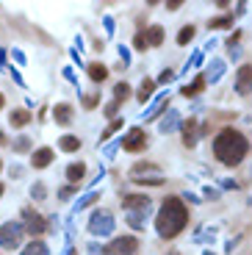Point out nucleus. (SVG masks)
I'll list each match as a JSON object with an SVG mask.
<instances>
[{"label": "nucleus", "mask_w": 252, "mask_h": 255, "mask_svg": "<svg viewBox=\"0 0 252 255\" xmlns=\"http://www.w3.org/2000/svg\"><path fill=\"white\" fill-rule=\"evenodd\" d=\"M186 222H189V211L183 205L180 197H166L164 205L158 208L155 217V228L161 239H175L186 230Z\"/></svg>", "instance_id": "obj_1"}, {"label": "nucleus", "mask_w": 252, "mask_h": 255, "mask_svg": "<svg viewBox=\"0 0 252 255\" xmlns=\"http://www.w3.org/2000/svg\"><path fill=\"white\" fill-rule=\"evenodd\" d=\"M247 150H250L247 136L239 133V130H233V128H225V130L214 139V153L225 166H239L241 161H244Z\"/></svg>", "instance_id": "obj_2"}, {"label": "nucleus", "mask_w": 252, "mask_h": 255, "mask_svg": "<svg viewBox=\"0 0 252 255\" xmlns=\"http://www.w3.org/2000/svg\"><path fill=\"white\" fill-rule=\"evenodd\" d=\"M114 228H117V222H114V217L108 214V211H95L92 219H89V233H92V236L106 239V236L114 233Z\"/></svg>", "instance_id": "obj_3"}, {"label": "nucleus", "mask_w": 252, "mask_h": 255, "mask_svg": "<svg viewBox=\"0 0 252 255\" xmlns=\"http://www.w3.org/2000/svg\"><path fill=\"white\" fill-rule=\"evenodd\" d=\"M22 225L19 222H3L0 225V247L3 250H17L22 244Z\"/></svg>", "instance_id": "obj_4"}, {"label": "nucleus", "mask_w": 252, "mask_h": 255, "mask_svg": "<svg viewBox=\"0 0 252 255\" xmlns=\"http://www.w3.org/2000/svg\"><path fill=\"white\" fill-rule=\"evenodd\" d=\"M120 144H122V150H127V153H139V150H144V147H147V136H144L141 128H130Z\"/></svg>", "instance_id": "obj_5"}, {"label": "nucleus", "mask_w": 252, "mask_h": 255, "mask_svg": "<svg viewBox=\"0 0 252 255\" xmlns=\"http://www.w3.org/2000/svg\"><path fill=\"white\" fill-rule=\"evenodd\" d=\"M136 247H139V242L133 236H120V239H114L111 244H106V255H133Z\"/></svg>", "instance_id": "obj_6"}, {"label": "nucleus", "mask_w": 252, "mask_h": 255, "mask_svg": "<svg viewBox=\"0 0 252 255\" xmlns=\"http://www.w3.org/2000/svg\"><path fill=\"white\" fill-rule=\"evenodd\" d=\"M22 219H25L22 230H28L31 236H42L44 230H47V222H44V217H42V214H36L33 208H25V211H22Z\"/></svg>", "instance_id": "obj_7"}, {"label": "nucleus", "mask_w": 252, "mask_h": 255, "mask_svg": "<svg viewBox=\"0 0 252 255\" xmlns=\"http://www.w3.org/2000/svg\"><path fill=\"white\" fill-rule=\"evenodd\" d=\"M236 92L239 95H250L252 92V64L239 67V72H236Z\"/></svg>", "instance_id": "obj_8"}, {"label": "nucleus", "mask_w": 252, "mask_h": 255, "mask_svg": "<svg viewBox=\"0 0 252 255\" xmlns=\"http://www.w3.org/2000/svg\"><path fill=\"white\" fill-rule=\"evenodd\" d=\"M53 158H56V153H53L50 147H39L31 155V166L33 169H47V166L53 164Z\"/></svg>", "instance_id": "obj_9"}, {"label": "nucleus", "mask_w": 252, "mask_h": 255, "mask_svg": "<svg viewBox=\"0 0 252 255\" xmlns=\"http://www.w3.org/2000/svg\"><path fill=\"white\" fill-rule=\"evenodd\" d=\"M122 205H125V211H150V197L147 194H127Z\"/></svg>", "instance_id": "obj_10"}, {"label": "nucleus", "mask_w": 252, "mask_h": 255, "mask_svg": "<svg viewBox=\"0 0 252 255\" xmlns=\"http://www.w3.org/2000/svg\"><path fill=\"white\" fill-rule=\"evenodd\" d=\"M183 125V120H180V114H177V111H166V117L164 120H161V133H175L177 128Z\"/></svg>", "instance_id": "obj_11"}, {"label": "nucleus", "mask_w": 252, "mask_h": 255, "mask_svg": "<svg viewBox=\"0 0 252 255\" xmlns=\"http://www.w3.org/2000/svg\"><path fill=\"white\" fill-rule=\"evenodd\" d=\"M53 120H56L58 125H64V128L70 125L72 122V106L70 103H58L56 109H53Z\"/></svg>", "instance_id": "obj_12"}, {"label": "nucleus", "mask_w": 252, "mask_h": 255, "mask_svg": "<svg viewBox=\"0 0 252 255\" xmlns=\"http://www.w3.org/2000/svg\"><path fill=\"white\" fill-rule=\"evenodd\" d=\"M141 36H144V45L147 47H158L161 42H164V28H161V25H150Z\"/></svg>", "instance_id": "obj_13"}, {"label": "nucleus", "mask_w": 252, "mask_h": 255, "mask_svg": "<svg viewBox=\"0 0 252 255\" xmlns=\"http://www.w3.org/2000/svg\"><path fill=\"white\" fill-rule=\"evenodd\" d=\"M83 178H86V164H83V161L67 166V180H70V186H78Z\"/></svg>", "instance_id": "obj_14"}, {"label": "nucleus", "mask_w": 252, "mask_h": 255, "mask_svg": "<svg viewBox=\"0 0 252 255\" xmlns=\"http://www.w3.org/2000/svg\"><path fill=\"white\" fill-rule=\"evenodd\" d=\"M31 120H33V114H31V111H25V109H17V111H11V114H8L11 128H25Z\"/></svg>", "instance_id": "obj_15"}, {"label": "nucleus", "mask_w": 252, "mask_h": 255, "mask_svg": "<svg viewBox=\"0 0 252 255\" xmlns=\"http://www.w3.org/2000/svg\"><path fill=\"white\" fill-rule=\"evenodd\" d=\"M86 72H89V78H92V81H95V83H103V81H106V78H108V67H106V64H86Z\"/></svg>", "instance_id": "obj_16"}, {"label": "nucleus", "mask_w": 252, "mask_h": 255, "mask_svg": "<svg viewBox=\"0 0 252 255\" xmlns=\"http://www.w3.org/2000/svg\"><path fill=\"white\" fill-rule=\"evenodd\" d=\"M205 83H208V81H205V75H197V78H194V83L183 86L180 95H183V97H197V95L202 92V86H205Z\"/></svg>", "instance_id": "obj_17"}, {"label": "nucleus", "mask_w": 252, "mask_h": 255, "mask_svg": "<svg viewBox=\"0 0 252 255\" xmlns=\"http://www.w3.org/2000/svg\"><path fill=\"white\" fill-rule=\"evenodd\" d=\"M197 139H200V133H197V125H194V120H191V122H186V125H183V144L194 147Z\"/></svg>", "instance_id": "obj_18"}, {"label": "nucleus", "mask_w": 252, "mask_h": 255, "mask_svg": "<svg viewBox=\"0 0 252 255\" xmlns=\"http://www.w3.org/2000/svg\"><path fill=\"white\" fill-rule=\"evenodd\" d=\"M147 222V211H127V225L133 230H141Z\"/></svg>", "instance_id": "obj_19"}, {"label": "nucleus", "mask_w": 252, "mask_h": 255, "mask_svg": "<svg viewBox=\"0 0 252 255\" xmlns=\"http://www.w3.org/2000/svg\"><path fill=\"white\" fill-rule=\"evenodd\" d=\"M152 92H155V81H150V78H144L139 86V92H136V97H139V103H147L152 97Z\"/></svg>", "instance_id": "obj_20"}, {"label": "nucleus", "mask_w": 252, "mask_h": 255, "mask_svg": "<svg viewBox=\"0 0 252 255\" xmlns=\"http://www.w3.org/2000/svg\"><path fill=\"white\" fill-rule=\"evenodd\" d=\"M222 75H225V61H222V58H214V61H211V72L205 75V81L216 83Z\"/></svg>", "instance_id": "obj_21"}, {"label": "nucleus", "mask_w": 252, "mask_h": 255, "mask_svg": "<svg viewBox=\"0 0 252 255\" xmlns=\"http://www.w3.org/2000/svg\"><path fill=\"white\" fill-rule=\"evenodd\" d=\"M58 147H61L64 153H78V150H81V139H78V136H61Z\"/></svg>", "instance_id": "obj_22"}, {"label": "nucleus", "mask_w": 252, "mask_h": 255, "mask_svg": "<svg viewBox=\"0 0 252 255\" xmlns=\"http://www.w3.org/2000/svg\"><path fill=\"white\" fill-rule=\"evenodd\" d=\"M19 255H50V253H47V244L39 242V239H36V242H31V244H28V247L22 250Z\"/></svg>", "instance_id": "obj_23"}, {"label": "nucleus", "mask_w": 252, "mask_h": 255, "mask_svg": "<svg viewBox=\"0 0 252 255\" xmlns=\"http://www.w3.org/2000/svg\"><path fill=\"white\" fill-rule=\"evenodd\" d=\"M164 109H166V97L161 95V97H155V103H152V109H150V111H147V114H144V120H155V117L161 114V111H164Z\"/></svg>", "instance_id": "obj_24"}, {"label": "nucleus", "mask_w": 252, "mask_h": 255, "mask_svg": "<svg viewBox=\"0 0 252 255\" xmlns=\"http://www.w3.org/2000/svg\"><path fill=\"white\" fill-rule=\"evenodd\" d=\"M233 25V14H225V17H214L208 22V28L211 31H216V28H230Z\"/></svg>", "instance_id": "obj_25"}, {"label": "nucleus", "mask_w": 252, "mask_h": 255, "mask_svg": "<svg viewBox=\"0 0 252 255\" xmlns=\"http://www.w3.org/2000/svg\"><path fill=\"white\" fill-rule=\"evenodd\" d=\"M130 97V86L127 83H117L114 86V103H122V100H127Z\"/></svg>", "instance_id": "obj_26"}, {"label": "nucleus", "mask_w": 252, "mask_h": 255, "mask_svg": "<svg viewBox=\"0 0 252 255\" xmlns=\"http://www.w3.org/2000/svg\"><path fill=\"white\" fill-rule=\"evenodd\" d=\"M95 200H97V191H89V194H83V197L78 200V203H75V208H72V211H75V214H78V211L89 208V205L95 203Z\"/></svg>", "instance_id": "obj_27"}, {"label": "nucleus", "mask_w": 252, "mask_h": 255, "mask_svg": "<svg viewBox=\"0 0 252 255\" xmlns=\"http://www.w3.org/2000/svg\"><path fill=\"white\" fill-rule=\"evenodd\" d=\"M191 39H194V25L180 28V33H177V45H189Z\"/></svg>", "instance_id": "obj_28"}, {"label": "nucleus", "mask_w": 252, "mask_h": 255, "mask_svg": "<svg viewBox=\"0 0 252 255\" xmlns=\"http://www.w3.org/2000/svg\"><path fill=\"white\" fill-rule=\"evenodd\" d=\"M120 128H122V120H114L111 125H108L106 130H103V133H100V141H108V139H111L114 133H117V130H120Z\"/></svg>", "instance_id": "obj_29"}, {"label": "nucleus", "mask_w": 252, "mask_h": 255, "mask_svg": "<svg viewBox=\"0 0 252 255\" xmlns=\"http://www.w3.org/2000/svg\"><path fill=\"white\" fill-rule=\"evenodd\" d=\"M14 150H17V153H28V150H31V139H28V136H19V139L14 141Z\"/></svg>", "instance_id": "obj_30"}, {"label": "nucleus", "mask_w": 252, "mask_h": 255, "mask_svg": "<svg viewBox=\"0 0 252 255\" xmlns=\"http://www.w3.org/2000/svg\"><path fill=\"white\" fill-rule=\"evenodd\" d=\"M31 197H33V200H44V197H47V189H44V183H33V186H31Z\"/></svg>", "instance_id": "obj_31"}, {"label": "nucleus", "mask_w": 252, "mask_h": 255, "mask_svg": "<svg viewBox=\"0 0 252 255\" xmlns=\"http://www.w3.org/2000/svg\"><path fill=\"white\" fill-rule=\"evenodd\" d=\"M136 183H141V186H161L164 183V178H133Z\"/></svg>", "instance_id": "obj_32"}, {"label": "nucleus", "mask_w": 252, "mask_h": 255, "mask_svg": "<svg viewBox=\"0 0 252 255\" xmlns=\"http://www.w3.org/2000/svg\"><path fill=\"white\" fill-rule=\"evenodd\" d=\"M200 64H202V53H200V50H197V53H194V56H191V61H189V64H186V72H189V70H197V67H200Z\"/></svg>", "instance_id": "obj_33"}, {"label": "nucleus", "mask_w": 252, "mask_h": 255, "mask_svg": "<svg viewBox=\"0 0 252 255\" xmlns=\"http://www.w3.org/2000/svg\"><path fill=\"white\" fill-rule=\"evenodd\" d=\"M75 186H64V189H58V197H61V200H67V197H72V194H75Z\"/></svg>", "instance_id": "obj_34"}, {"label": "nucleus", "mask_w": 252, "mask_h": 255, "mask_svg": "<svg viewBox=\"0 0 252 255\" xmlns=\"http://www.w3.org/2000/svg\"><path fill=\"white\" fill-rule=\"evenodd\" d=\"M89 255H106V244H89Z\"/></svg>", "instance_id": "obj_35"}, {"label": "nucleus", "mask_w": 252, "mask_h": 255, "mask_svg": "<svg viewBox=\"0 0 252 255\" xmlns=\"http://www.w3.org/2000/svg\"><path fill=\"white\" fill-rule=\"evenodd\" d=\"M97 100H100V95H89V97H83V106H86V109H95Z\"/></svg>", "instance_id": "obj_36"}, {"label": "nucleus", "mask_w": 252, "mask_h": 255, "mask_svg": "<svg viewBox=\"0 0 252 255\" xmlns=\"http://www.w3.org/2000/svg\"><path fill=\"white\" fill-rule=\"evenodd\" d=\"M172 78H175V72H172V70H164L161 75H158V83H169Z\"/></svg>", "instance_id": "obj_37"}, {"label": "nucleus", "mask_w": 252, "mask_h": 255, "mask_svg": "<svg viewBox=\"0 0 252 255\" xmlns=\"http://www.w3.org/2000/svg\"><path fill=\"white\" fill-rule=\"evenodd\" d=\"M202 194H205L208 200H219V191H216V189H211V186H205V189H202Z\"/></svg>", "instance_id": "obj_38"}, {"label": "nucleus", "mask_w": 252, "mask_h": 255, "mask_svg": "<svg viewBox=\"0 0 252 255\" xmlns=\"http://www.w3.org/2000/svg\"><path fill=\"white\" fill-rule=\"evenodd\" d=\"M120 58H122V64H130V50L122 47V45H120Z\"/></svg>", "instance_id": "obj_39"}, {"label": "nucleus", "mask_w": 252, "mask_h": 255, "mask_svg": "<svg viewBox=\"0 0 252 255\" xmlns=\"http://www.w3.org/2000/svg\"><path fill=\"white\" fill-rule=\"evenodd\" d=\"M117 109H120V103H108V106H106V117H117Z\"/></svg>", "instance_id": "obj_40"}, {"label": "nucleus", "mask_w": 252, "mask_h": 255, "mask_svg": "<svg viewBox=\"0 0 252 255\" xmlns=\"http://www.w3.org/2000/svg\"><path fill=\"white\" fill-rule=\"evenodd\" d=\"M64 78H67V81H72V83H75V86H78V78H75V72H72L70 67H67V70H64Z\"/></svg>", "instance_id": "obj_41"}, {"label": "nucleus", "mask_w": 252, "mask_h": 255, "mask_svg": "<svg viewBox=\"0 0 252 255\" xmlns=\"http://www.w3.org/2000/svg\"><path fill=\"white\" fill-rule=\"evenodd\" d=\"M144 36H141V33H136V50H144Z\"/></svg>", "instance_id": "obj_42"}, {"label": "nucleus", "mask_w": 252, "mask_h": 255, "mask_svg": "<svg viewBox=\"0 0 252 255\" xmlns=\"http://www.w3.org/2000/svg\"><path fill=\"white\" fill-rule=\"evenodd\" d=\"M11 56H14V61H17V64H25V56H22L19 50H11Z\"/></svg>", "instance_id": "obj_43"}, {"label": "nucleus", "mask_w": 252, "mask_h": 255, "mask_svg": "<svg viewBox=\"0 0 252 255\" xmlns=\"http://www.w3.org/2000/svg\"><path fill=\"white\" fill-rule=\"evenodd\" d=\"M103 22H106V31H108V33H114V19H111V17H106Z\"/></svg>", "instance_id": "obj_44"}, {"label": "nucleus", "mask_w": 252, "mask_h": 255, "mask_svg": "<svg viewBox=\"0 0 252 255\" xmlns=\"http://www.w3.org/2000/svg\"><path fill=\"white\" fill-rule=\"evenodd\" d=\"M236 186H239L236 180H222V189H236Z\"/></svg>", "instance_id": "obj_45"}, {"label": "nucleus", "mask_w": 252, "mask_h": 255, "mask_svg": "<svg viewBox=\"0 0 252 255\" xmlns=\"http://www.w3.org/2000/svg\"><path fill=\"white\" fill-rule=\"evenodd\" d=\"M3 67H6V50L0 47V70H3Z\"/></svg>", "instance_id": "obj_46"}, {"label": "nucleus", "mask_w": 252, "mask_h": 255, "mask_svg": "<svg viewBox=\"0 0 252 255\" xmlns=\"http://www.w3.org/2000/svg\"><path fill=\"white\" fill-rule=\"evenodd\" d=\"M186 200H189V203H194V205L200 203V197H197V194H189V191H186Z\"/></svg>", "instance_id": "obj_47"}, {"label": "nucleus", "mask_w": 252, "mask_h": 255, "mask_svg": "<svg viewBox=\"0 0 252 255\" xmlns=\"http://www.w3.org/2000/svg\"><path fill=\"white\" fill-rule=\"evenodd\" d=\"M3 106H6V97L0 95V111H3Z\"/></svg>", "instance_id": "obj_48"}, {"label": "nucleus", "mask_w": 252, "mask_h": 255, "mask_svg": "<svg viewBox=\"0 0 252 255\" xmlns=\"http://www.w3.org/2000/svg\"><path fill=\"white\" fill-rule=\"evenodd\" d=\"M3 191H6V186H3V183H0V197H3Z\"/></svg>", "instance_id": "obj_49"}, {"label": "nucleus", "mask_w": 252, "mask_h": 255, "mask_svg": "<svg viewBox=\"0 0 252 255\" xmlns=\"http://www.w3.org/2000/svg\"><path fill=\"white\" fill-rule=\"evenodd\" d=\"M0 144H6V139H3V133H0Z\"/></svg>", "instance_id": "obj_50"}, {"label": "nucleus", "mask_w": 252, "mask_h": 255, "mask_svg": "<svg viewBox=\"0 0 252 255\" xmlns=\"http://www.w3.org/2000/svg\"><path fill=\"white\" fill-rule=\"evenodd\" d=\"M169 255H177V253H169Z\"/></svg>", "instance_id": "obj_51"}, {"label": "nucleus", "mask_w": 252, "mask_h": 255, "mask_svg": "<svg viewBox=\"0 0 252 255\" xmlns=\"http://www.w3.org/2000/svg\"><path fill=\"white\" fill-rule=\"evenodd\" d=\"M0 169H3V164H0Z\"/></svg>", "instance_id": "obj_52"}]
</instances>
